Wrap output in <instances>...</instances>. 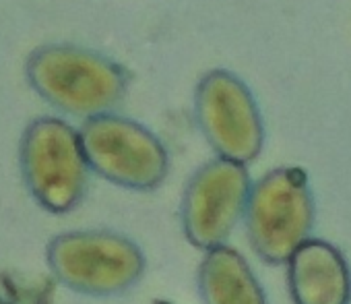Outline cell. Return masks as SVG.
Instances as JSON below:
<instances>
[{
	"label": "cell",
	"mask_w": 351,
	"mask_h": 304,
	"mask_svg": "<svg viewBox=\"0 0 351 304\" xmlns=\"http://www.w3.org/2000/svg\"><path fill=\"white\" fill-rule=\"evenodd\" d=\"M32 89L52 108L93 118L110 114L128 91V73L116 60L81 46L48 44L25 62Z\"/></svg>",
	"instance_id": "cell-1"
},
{
	"label": "cell",
	"mask_w": 351,
	"mask_h": 304,
	"mask_svg": "<svg viewBox=\"0 0 351 304\" xmlns=\"http://www.w3.org/2000/svg\"><path fill=\"white\" fill-rule=\"evenodd\" d=\"M19 166L25 189L48 213L77 209L87 193L89 164L81 135L56 116L32 120L19 143Z\"/></svg>",
	"instance_id": "cell-2"
},
{
	"label": "cell",
	"mask_w": 351,
	"mask_h": 304,
	"mask_svg": "<svg viewBox=\"0 0 351 304\" xmlns=\"http://www.w3.org/2000/svg\"><path fill=\"white\" fill-rule=\"evenodd\" d=\"M46 263L64 288L97 298L128 292L147 267L141 246L112 230L62 232L48 242Z\"/></svg>",
	"instance_id": "cell-3"
},
{
	"label": "cell",
	"mask_w": 351,
	"mask_h": 304,
	"mask_svg": "<svg viewBox=\"0 0 351 304\" xmlns=\"http://www.w3.org/2000/svg\"><path fill=\"white\" fill-rule=\"evenodd\" d=\"M316 205L302 168L267 172L252 185L246 205V232L254 253L269 265H283L310 240Z\"/></svg>",
	"instance_id": "cell-4"
},
{
	"label": "cell",
	"mask_w": 351,
	"mask_h": 304,
	"mask_svg": "<svg viewBox=\"0 0 351 304\" xmlns=\"http://www.w3.org/2000/svg\"><path fill=\"white\" fill-rule=\"evenodd\" d=\"M89 170L128 191L157 189L169 170V156L161 139L141 122L101 114L79 128Z\"/></svg>",
	"instance_id": "cell-5"
},
{
	"label": "cell",
	"mask_w": 351,
	"mask_h": 304,
	"mask_svg": "<svg viewBox=\"0 0 351 304\" xmlns=\"http://www.w3.org/2000/svg\"><path fill=\"white\" fill-rule=\"evenodd\" d=\"M195 116L201 132L223 160L250 164L265 145V122L250 87L232 71L213 69L197 85Z\"/></svg>",
	"instance_id": "cell-6"
},
{
	"label": "cell",
	"mask_w": 351,
	"mask_h": 304,
	"mask_svg": "<svg viewBox=\"0 0 351 304\" xmlns=\"http://www.w3.org/2000/svg\"><path fill=\"white\" fill-rule=\"evenodd\" d=\"M250 191L244 164L217 158L201 166L189 180L180 205L189 242L203 250L223 246L246 213Z\"/></svg>",
	"instance_id": "cell-7"
},
{
	"label": "cell",
	"mask_w": 351,
	"mask_h": 304,
	"mask_svg": "<svg viewBox=\"0 0 351 304\" xmlns=\"http://www.w3.org/2000/svg\"><path fill=\"white\" fill-rule=\"evenodd\" d=\"M285 265L293 304H351V269L335 244L310 238Z\"/></svg>",
	"instance_id": "cell-8"
},
{
	"label": "cell",
	"mask_w": 351,
	"mask_h": 304,
	"mask_svg": "<svg viewBox=\"0 0 351 304\" xmlns=\"http://www.w3.org/2000/svg\"><path fill=\"white\" fill-rule=\"evenodd\" d=\"M199 292L205 304H267L248 261L228 244L207 250L199 267Z\"/></svg>",
	"instance_id": "cell-9"
},
{
	"label": "cell",
	"mask_w": 351,
	"mask_h": 304,
	"mask_svg": "<svg viewBox=\"0 0 351 304\" xmlns=\"http://www.w3.org/2000/svg\"><path fill=\"white\" fill-rule=\"evenodd\" d=\"M0 304H13L11 300H5V298H0Z\"/></svg>",
	"instance_id": "cell-10"
}]
</instances>
